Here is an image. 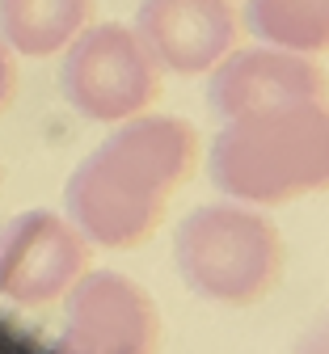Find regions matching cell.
<instances>
[{"mask_svg": "<svg viewBox=\"0 0 329 354\" xmlns=\"http://www.w3.org/2000/svg\"><path fill=\"white\" fill-rule=\"evenodd\" d=\"M199 169V131L177 114H135L118 122L64 182V215L110 253L148 245L173 194Z\"/></svg>", "mask_w": 329, "mask_h": 354, "instance_id": "6da1fadb", "label": "cell"}, {"mask_svg": "<svg viewBox=\"0 0 329 354\" xmlns=\"http://www.w3.org/2000/svg\"><path fill=\"white\" fill-rule=\"evenodd\" d=\"M211 186L245 207H283L325 190L329 110L325 102L283 106L220 122L207 152Z\"/></svg>", "mask_w": 329, "mask_h": 354, "instance_id": "7a4b0ae2", "label": "cell"}, {"mask_svg": "<svg viewBox=\"0 0 329 354\" xmlns=\"http://www.w3.org/2000/svg\"><path fill=\"white\" fill-rule=\"evenodd\" d=\"M173 261L190 295L220 308H254L283 283V232L245 203H203L177 224Z\"/></svg>", "mask_w": 329, "mask_h": 354, "instance_id": "3957f363", "label": "cell"}, {"mask_svg": "<svg viewBox=\"0 0 329 354\" xmlns=\"http://www.w3.org/2000/svg\"><path fill=\"white\" fill-rule=\"evenodd\" d=\"M60 93L80 118L118 127L157 106L161 68L131 26L102 21L80 30L64 47Z\"/></svg>", "mask_w": 329, "mask_h": 354, "instance_id": "277c9868", "label": "cell"}, {"mask_svg": "<svg viewBox=\"0 0 329 354\" xmlns=\"http://www.w3.org/2000/svg\"><path fill=\"white\" fill-rule=\"evenodd\" d=\"M51 354H161V308L123 270H89L64 295Z\"/></svg>", "mask_w": 329, "mask_h": 354, "instance_id": "5b68a950", "label": "cell"}, {"mask_svg": "<svg viewBox=\"0 0 329 354\" xmlns=\"http://www.w3.org/2000/svg\"><path fill=\"white\" fill-rule=\"evenodd\" d=\"M93 245L60 211H21L0 224V304L51 308L89 270Z\"/></svg>", "mask_w": 329, "mask_h": 354, "instance_id": "8992f818", "label": "cell"}, {"mask_svg": "<svg viewBox=\"0 0 329 354\" xmlns=\"http://www.w3.org/2000/svg\"><path fill=\"white\" fill-rule=\"evenodd\" d=\"M308 102H325V68L317 64V55L237 47L207 72V110L220 122Z\"/></svg>", "mask_w": 329, "mask_h": 354, "instance_id": "52a82bcc", "label": "cell"}, {"mask_svg": "<svg viewBox=\"0 0 329 354\" xmlns=\"http://www.w3.org/2000/svg\"><path fill=\"white\" fill-rule=\"evenodd\" d=\"M161 72L203 76L241 47V13L232 0H139L135 26Z\"/></svg>", "mask_w": 329, "mask_h": 354, "instance_id": "ba28073f", "label": "cell"}, {"mask_svg": "<svg viewBox=\"0 0 329 354\" xmlns=\"http://www.w3.org/2000/svg\"><path fill=\"white\" fill-rule=\"evenodd\" d=\"M93 26V0H0V38L13 55L51 59Z\"/></svg>", "mask_w": 329, "mask_h": 354, "instance_id": "9c48e42d", "label": "cell"}, {"mask_svg": "<svg viewBox=\"0 0 329 354\" xmlns=\"http://www.w3.org/2000/svg\"><path fill=\"white\" fill-rule=\"evenodd\" d=\"M241 26L262 47L321 55L329 47V0H245Z\"/></svg>", "mask_w": 329, "mask_h": 354, "instance_id": "30bf717a", "label": "cell"}, {"mask_svg": "<svg viewBox=\"0 0 329 354\" xmlns=\"http://www.w3.org/2000/svg\"><path fill=\"white\" fill-rule=\"evenodd\" d=\"M13 97H17V55L0 38V114L13 106Z\"/></svg>", "mask_w": 329, "mask_h": 354, "instance_id": "8fae6325", "label": "cell"}, {"mask_svg": "<svg viewBox=\"0 0 329 354\" xmlns=\"http://www.w3.org/2000/svg\"><path fill=\"white\" fill-rule=\"evenodd\" d=\"M0 186H5V160H0Z\"/></svg>", "mask_w": 329, "mask_h": 354, "instance_id": "7c38bea8", "label": "cell"}]
</instances>
